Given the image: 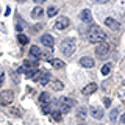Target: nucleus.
I'll return each instance as SVG.
<instances>
[{"label": "nucleus", "instance_id": "f257e3e1", "mask_svg": "<svg viewBox=\"0 0 125 125\" xmlns=\"http://www.w3.org/2000/svg\"><path fill=\"white\" fill-rule=\"evenodd\" d=\"M86 39L91 44H100V42H105L106 39V33L97 25H91L88 30V34H86Z\"/></svg>", "mask_w": 125, "mask_h": 125}, {"label": "nucleus", "instance_id": "f03ea898", "mask_svg": "<svg viewBox=\"0 0 125 125\" xmlns=\"http://www.w3.org/2000/svg\"><path fill=\"white\" fill-rule=\"evenodd\" d=\"M75 47H77V42L73 38H66L61 41L60 44V52L64 55V56H70L73 52H75Z\"/></svg>", "mask_w": 125, "mask_h": 125}, {"label": "nucleus", "instance_id": "7ed1b4c3", "mask_svg": "<svg viewBox=\"0 0 125 125\" xmlns=\"http://www.w3.org/2000/svg\"><path fill=\"white\" fill-rule=\"evenodd\" d=\"M31 80L38 81V83H41V84H47L50 81V73H49V70H45V69H39V70L34 72V75L31 77Z\"/></svg>", "mask_w": 125, "mask_h": 125}, {"label": "nucleus", "instance_id": "20e7f679", "mask_svg": "<svg viewBox=\"0 0 125 125\" xmlns=\"http://www.w3.org/2000/svg\"><path fill=\"white\" fill-rule=\"evenodd\" d=\"M58 105H60V113L67 114L73 106V100L70 97H61V99H58Z\"/></svg>", "mask_w": 125, "mask_h": 125}, {"label": "nucleus", "instance_id": "39448f33", "mask_svg": "<svg viewBox=\"0 0 125 125\" xmlns=\"http://www.w3.org/2000/svg\"><path fill=\"white\" fill-rule=\"evenodd\" d=\"M109 55V45L106 42H100V44H97L95 47V56L100 58V60H105V58H108Z\"/></svg>", "mask_w": 125, "mask_h": 125}, {"label": "nucleus", "instance_id": "423d86ee", "mask_svg": "<svg viewBox=\"0 0 125 125\" xmlns=\"http://www.w3.org/2000/svg\"><path fill=\"white\" fill-rule=\"evenodd\" d=\"M14 100V94L10 89H5V91L0 92V103L2 105H10L11 102Z\"/></svg>", "mask_w": 125, "mask_h": 125}, {"label": "nucleus", "instance_id": "0eeeda50", "mask_svg": "<svg viewBox=\"0 0 125 125\" xmlns=\"http://www.w3.org/2000/svg\"><path fill=\"white\" fill-rule=\"evenodd\" d=\"M69 25H70V21H69V17H66V16L58 17L56 22H55V28L56 30H66Z\"/></svg>", "mask_w": 125, "mask_h": 125}, {"label": "nucleus", "instance_id": "6e6552de", "mask_svg": "<svg viewBox=\"0 0 125 125\" xmlns=\"http://www.w3.org/2000/svg\"><path fill=\"white\" fill-rule=\"evenodd\" d=\"M80 19H81V22L89 23V25H91L92 21H94V19H92V13L89 10H83V11H81V13H80Z\"/></svg>", "mask_w": 125, "mask_h": 125}, {"label": "nucleus", "instance_id": "1a4fd4ad", "mask_svg": "<svg viewBox=\"0 0 125 125\" xmlns=\"http://www.w3.org/2000/svg\"><path fill=\"white\" fill-rule=\"evenodd\" d=\"M89 113H91V116L94 119H102V117H103V109L100 106H95V105H92V106L89 108Z\"/></svg>", "mask_w": 125, "mask_h": 125}, {"label": "nucleus", "instance_id": "9d476101", "mask_svg": "<svg viewBox=\"0 0 125 125\" xmlns=\"http://www.w3.org/2000/svg\"><path fill=\"white\" fill-rule=\"evenodd\" d=\"M41 42H42V44H44L45 47H53V44H55V38L52 36V34L45 33V34H42Z\"/></svg>", "mask_w": 125, "mask_h": 125}, {"label": "nucleus", "instance_id": "9b49d317", "mask_svg": "<svg viewBox=\"0 0 125 125\" xmlns=\"http://www.w3.org/2000/svg\"><path fill=\"white\" fill-rule=\"evenodd\" d=\"M105 25L108 27V28H111V30H119L120 28V23L116 21V19H113V17H108V19H105Z\"/></svg>", "mask_w": 125, "mask_h": 125}, {"label": "nucleus", "instance_id": "f8f14e48", "mask_svg": "<svg viewBox=\"0 0 125 125\" xmlns=\"http://www.w3.org/2000/svg\"><path fill=\"white\" fill-rule=\"evenodd\" d=\"M41 56H42V50L39 49L38 45H31V49H30V58H33V60H39Z\"/></svg>", "mask_w": 125, "mask_h": 125}, {"label": "nucleus", "instance_id": "ddd939ff", "mask_svg": "<svg viewBox=\"0 0 125 125\" xmlns=\"http://www.w3.org/2000/svg\"><path fill=\"white\" fill-rule=\"evenodd\" d=\"M80 64L83 66V67H88V69H92L94 66H95V62H94V60L91 56H83L80 60Z\"/></svg>", "mask_w": 125, "mask_h": 125}, {"label": "nucleus", "instance_id": "4468645a", "mask_svg": "<svg viewBox=\"0 0 125 125\" xmlns=\"http://www.w3.org/2000/svg\"><path fill=\"white\" fill-rule=\"evenodd\" d=\"M95 91H97V84L95 83H89V84H86L84 88H83V91H81V92H83L84 95H91V94H94Z\"/></svg>", "mask_w": 125, "mask_h": 125}, {"label": "nucleus", "instance_id": "2eb2a0df", "mask_svg": "<svg viewBox=\"0 0 125 125\" xmlns=\"http://www.w3.org/2000/svg\"><path fill=\"white\" fill-rule=\"evenodd\" d=\"M39 103H41V106L50 105V94L49 92H42L41 95H39Z\"/></svg>", "mask_w": 125, "mask_h": 125}, {"label": "nucleus", "instance_id": "dca6fc26", "mask_svg": "<svg viewBox=\"0 0 125 125\" xmlns=\"http://www.w3.org/2000/svg\"><path fill=\"white\" fill-rule=\"evenodd\" d=\"M50 88H52L53 91H61V89L64 88V84H62V81H60V80H52L50 81Z\"/></svg>", "mask_w": 125, "mask_h": 125}, {"label": "nucleus", "instance_id": "f3484780", "mask_svg": "<svg viewBox=\"0 0 125 125\" xmlns=\"http://www.w3.org/2000/svg\"><path fill=\"white\" fill-rule=\"evenodd\" d=\"M50 66H52L53 69H62L64 67V62L61 60H58V58H52V60H50Z\"/></svg>", "mask_w": 125, "mask_h": 125}, {"label": "nucleus", "instance_id": "a211bd4d", "mask_svg": "<svg viewBox=\"0 0 125 125\" xmlns=\"http://www.w3.org/2000/svg\"><path fill=\"white\" fill-rule=\"evenodd\" d=\"M42 14H44V10H42L39 5L36 8H33V11H31V17H33V19H39Z\"/></svg>", "mask_w": 125, "mask_h": 125}, {"label": "nucleus", "instance_id": "6ab92c4d", "mask_svg": "<svg viewBox=\"0 0 125 125\" xmlns=\"http://www.w3.org/2000/svg\"><path fill=\"white\" fill-rule=\"evenodd\" d=\"M56 13H58V8L56 6H49V10H47V16H49V17L56 16Z\"/></svg>", "mask_w": 125, "mask_h": 125}, {"label": "nucleus", "instance_id": "aec40b11", "mask_svg": "<svg viewBox=\"0 0 125 125\" xmlns=\"http://www.w3.org/2000/svg\"><path fill=\"white\" fill-rule=\"evenodd\" d=\"M50 116H52V119H53V120H56V122H60V120L62 119V113H60V111L50 113Z\"/></svg>", "mask_w": 125, "mask_h": 125}, {"label": "nucleus", "instance_id": "412c9836", "mask_svg": "<svg viewBox=\"0 0 125 125\" xmlns=\"http://www.w3.org/2000/svg\"><path fill=\"white\" fill-rule=\"evenodd\" d=\"M47 49H49V50H45V52L42 53V56H44L45 60H49V61H50V60H52V53H53V50H52V47H47ZM42 56H41V58H42Z\"/></svg>", "mask_w": 125, "mask_h": 125}, {"label": "nucleus", "instance_id": "4be33fe9", "mask_svg": "<svg viewBox=\"0 0 125 125\" xmlns=\"http://www.w3.org/2000/svg\"><path fill=\"white\" fill-rule=\"evenodd\" d=\"M84 116H86V109H84V108H80V109H78L77 117L80 119V122H81V124H83V117H84Z\"/></svg>", "mask_w": 125, "mask_h": 125}, {"label": "nucleus", "instance_id": "5701e85b", "mask_svg": "<svg viewBox=\"0 0 125 125\" xmlns=\"http://www.w3.org/2000/svg\"><path fill=\"white\" fill-rule=\"evenodd\" d=\"M17 41L21 42V44H28V41H30V39L27 38L25 34H19V36H17Z\"/></svg>", "mask_w": 125, "mask_h": 125}, {"label": "nucleus", "instance_id": "b1692460", "mask_svg": "<svg viewBox=\"0 0 125 125\" xmlns=\"http://www.w3.org/2000/svg\"><path fill=\"white\" fill-rule=\"evenodd\" d=\"M109 72H111V64H105L102 67V75H108Z\"/></svg>", "mask_w": 125, "mask_h": 125}, {"label": "nucleus", "instance_id": "393cba45", "mask_svg": "<svg viewBox=\"0 0 125 125\" xmlns=\"http://www.w3.org/2000/svg\"><path fill=\"white\" fill-rule=\"evenodd\" d=\"M117 113H119V109H117V108H114L111 113H109V119H111L113 122H114V120L117 119Z\"/></svg>", "mask_w": 125, "mask_h": 125}, {"label": "nucleus", "instance_id": "a878e982", "mask_svg": "<svg viewBox=\"0 0 125 125\" xmlns=\"http://www.w3.org/2000/svg\"><path fill=\"white\" fill-rule=\"evenodd\" d=\"M103 105H105L106 108H109V106H111V99H108V97H105V99H103Z\"/></svg>", "mask_w": 125, "mask_h": 125}, {"label": "nucleus", "instance_id": "bb28decb", "mask_svg": "<svg viewBox=\"0 0 125 125\" xmlns=\"http://www.w3.org/2000/svg\"><path fill=\"white\" fill-rule=\"evenodd\" d=\"M23 27H25V23H23V22H17V25H16V30H17V31H22Z\"/></svg>", "mask_w": 125, "mask_h": 125}, {"label": "nucleus", "instance_id": "cd10ccee", "mask_svg": "<svg viewBox=\"0 0 125 125\" xmlns=\"http://www.w3.org/2000/svg\"><path fill=\"white\" fill-rule=\"evenodd\" d=\"M10 113H11V114H14V116H17V117H19V116H21V113H19V109H17V108H14V109H11V111H10Z\"/></svg>", "mask_w": 125, "mask_h": 125}, {"label": "nucleus", "instance_id": "c85d7f7f", "mask_svg": "<svg viewBox=\"0 0 125 125\" xmlns=\"http://www.w3.org/2000/svg\"><path fill=\"white\" fill-rule=\"evenodd\" d=\"M3 78H5V73H3V72H0V84L3 83Z\"/></svg>", "mask_w": 125, "mask_h": 125}, {"label": "nucleus", "instance_id": "c756f323", "mask_svg": "<svg viewBox=\"0 0 125 125\" xmlns=\"http://www.w3.org/2000/svg\"><path fill=\"white\" fill-rule=\"evenodd\" d=\"M120 122L125 125V113H122V116H120Z\"/></svg>", "mask_w": 125, "mask_h": 125}, {"label": "nucleus", "instance_id": "7c9ffc66", "mask_svg": "<svg viewBox=\"0 0 125 125\" xmlns=\"http://www.w3.org/2000/svg\"><path fill=\"white\" fill-rule=\"evenodd\" d=\"M33 2H34V3H38V5H41V3H44L45 0H33Z\"/></svg>", "mask_w": 125, "mask_h": 125}, {"label": "nucleus", "instance_id": "2f4dec72", "mask_svg": "<svg viewBox=\"0 0 125 125\" xmlns=\"http://www.w3.org/2000/svg\"><path fill=\"white\" fill-rule=\"evenodd\" d=\"M95 2H99V3H100V2H102V3H106L108 0H95Z\"/></svg>", "mask_w": 125, "mask_h": 125}, {"label": "nucleus", "instance_id": "473e14b6", "mask_svg": "<svg viewBox=\"0 0 125 125\" xmlns=\"http://www.w3.org/2000/svg\"><path fill=\"white\" fill-rule=\"evenodd\" d=\"M16 2H19V3H23V2H25V0H16Z\"/></svg>", "mask_w": 125, "mask_h": 125}, {"label": "nucleus", "instance_id": "72a5a7b5", "mask_svg": "<svg viewBox=\"0 0 125 125\" xmlns=\"http://www.w3.org/2000/svg\"><path fill=\"white\" fill-rule=\"evenodd\" d=\"M124 102H125V99H124Z\"/></svg>", "mask_w": 125, "mask_h": 125}]
</instances>
